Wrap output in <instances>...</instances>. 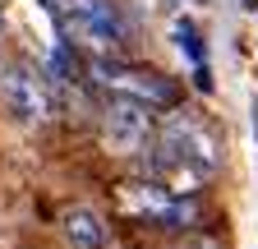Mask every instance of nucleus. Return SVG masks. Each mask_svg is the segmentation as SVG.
<instances>
[{
  "label": "nucleus",
  "instance_id": "7",
  "mask_svg": "<svg viewBox=\"0 0 258 249\" xmlns=\"http://www.w3.org/2000/svg\"><path fill=\"white\" fill-rule=\"evenodd\" d=\"M60 235L70 249H106L111 244V226H106V217L88 208V203H70L60 212Z\"/></svg>",
  "mask_w": 258,
  "mask_h": 249
},
{
  "label": "nucleus",
  "instance_id": "1",
  "mask_svg": "<svg viewBox=\"0 0 258 249\" xmlns=\"http://www.w3.org/2000/svg\"><path fill=\"white\" fill-rule=\"evenodd\" d=\"M88 74H92L97 88H106V97H129V102H143L152 111H175L184 102V88L161 70L124 65V60H111V55H92Z\"/></svg>",
  "mask_w": 258,
  "mask_h": 249
},
{
  "label": "nucleus",
  "instance_id": "11",
  "mask_svg": "<svg viewBox=\"0 0 258 249\" xmlns=\"http://www.w3.org/2000/svg\"><path fill=\"white\" fill-rule=\"evenodd\" d=\"M0 23H5V10H0Z\"/></svg>",
  "mask_w": 258,
  "mask_h": 249
},
{
  "label": "nucleus",
  "instance_id": "2",
  "mask_svg": "<svg viewBox=\"0 0 258 249\" xmlns=\"http://www.w3.org/2000/svg\"><path fill=\"white\" fill-rule=\"evenodd\" d=\"M120 212L134 217L139 226H157V231H203V203L194 194H171L152 180H134V184H120L115 194Z\"/></svg>",
  "mask_w": 258,
  "mask_h": 249
},
{
  "label": "nucleus",
  "instance_id": "6",
  "mask_svg": "<svg viewBox=\"0 0 258 249\" xmlns=\"http://www.w3.org/2000/svg\"><path fill=\"white\" fill-rule=\"evenodd\" d=\"M0 102H5V111L19 120V125H42L51 115V97H46V83L23 70V65H10L0 70Z\"/></svg>",
  "mask_w": 258,
  "mask_h": 249
},
{
  "label": "nucleus",
  "instance_id": "9",
  "mask_svg": "<svg viewBox=\"0 0 258 249\" xmlns=\"http://www.w3.org/2000/svg\"><path fill=\"white\" fill-rule=\"evenodd\" d=\"M171 249H226V244H221L212 231H184V235H180Z\"/></svg>",
  "mask_w": 258,
  "mask_h": 249
},
{
  "label": "nucleus",
  "instance_id": "4",
  "mask_svg": "<svg viewBox=\"0 0 258 249\" xmlns=\"http://www.w3.org/2000/svg\"><path fill=\"white\" fill-rule=\"evenodd\" d=\"M161 152H171V157H180L184 166H194L199 175H212L217 171V139H212V130L194 115V111H184V115H171L166 125L157 130V139H152Z\"/></svg>",
  "mask_w": 258,
  "mask_h": 249
},
{
  "label": "nucleus",
  "instance_id": "5",
  "mask_svg": "<svg viewBox=\"0 0 258 249\" xmlns=\"http://www.w3.org/2000/svg\"><path fill=\"white\" fill-rule=\"evenodd\" d=\"M102 139L115 152H143L157 139V111L129 97H106L102 102Z\"/></svg>",
  "mask_w": 258,
  "mask_h": 249
},
{
  "label": "nucleus",
  "instance_id": "10",
  "mask_svg": "<svg viewBox=\"0 0 258 249\" xmlns=\"http://www.w3.org/2000/svg\"><path fill=\"white\" fill-rule=\"evenodd\" d=\"M244 10H258V0H244Z\"/></svg>",
  "mask_w": 258,
  "mask_h": 249
},
{
  "label": "nucleus",
  "instance_id": "3",
  "mask_svg": "<svg viewBox=\"0 0 258 249\" xmlns=\"http://www.w3.org/2000/svg\"><path fill=\"white\" fill-rule=\"evenodd\" d=\"M70 23L97 55H120L134 42V28H129L120 0H70Z\"/></svg>",
  "mask_w": 258,
  "mask_h": 249
},
{
  "label": "nucleus",
  "instance_id": "8",
  "mask_svg": "<svg viewBox=\"0 0 258 249\" xmlns=\"http://www.w3.org/2000/svg\"><path fill=\"white\" fill-rule=\"evenodd\" d=\"M175 42H180V51L194 60V65H203V42H199V28H194L189 19H180V23H175Z\"/></svg>",
  "mask_w": 258,
  "mask_h": 249
}]
</instances>
